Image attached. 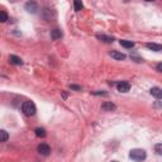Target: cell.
I'll return each instance as SVG.
<instances>
[{
    "instance_id": "cell-1",
    "label": "cell",
    "mask_w": 162,
    "mask_h": 162,
    "mask_svg": "<svg viewBox=\"0 0 162 162\" xmlns=\"http://www.w3.org/2000/svg\"><path fill=\"white\" fill-rule=\"evenodd\" d=\"M146 157H147V153L142 148H134L129 152V158L134 162H142L146 160Z\"/></svg>"
},
{
    "instance_id": "cell-2",
    "label": "cell",
    "mask_w": 162,
    "mask_h": 162,
    "mask_svg": "<svg viewBox=\"0 0 162 162\" xmlns=\"http://www.w3.org/2000/svg\"><path fill=\"white\" fill-rule=\"evenodd\" d=\"M22 111L24 113L25 115H34L37 111V108H36V104H34L33 101H25L23 103L22 105Z\"/></svg>"
},
{
    "instance_id": "cell-3",
    "label": "cell",
    "mask_w": 162,
    "mask_h": 162,
    "mask_svg": "<svg viewBox=\"0 0 162 162\" xmlns=\"http://www.w3.org/2000/svg\"><path fill=\"white\" fill-rule=\"evenodd\" d=\"M24 8H25V10H27L28 13H32V14L37 13V12L39 10V6H38V4H37L36 2H28V3H25Z\"/></svg>"
},
{
    "instance_id": "cell-4",
    "label": "cell",
    "mask_w": 162,
    "mask_h": 162,
    "mask_svg": "<svg viewBox=\"0 0 162 162\" xmlns=\"http://www.w3.org/2000/svg\"><path fill=\"white\" fill-rule=\"evenodd\" d=\"M37 151H38L39 154H42V156H48V154L51 153V147L47 143H41L37 147Z\"/></svg>"
},
{
    "instance_id": "cell-5",
    "label": "cell",
    "mask_w": 162,
    "mask_h": 162,
    "mask_svg": "<svg viewBox=\"0 0 162 162\" xmlns=\"http://www.w3.org/2000/svg\"><path fill=\"white\" fill-rule=\"evenodd\" d=\"M117 89H118V91H121V93H128L131 89V85H129V82H127V81H119L117 84Z\"/></svg>"
},
{
    "instance_id": "cell-6",
    "label": "cell",
    "mask_w": 162,
    "mask_h": 162,
    "mask_svg": "<svg viewBox=\"0 0 162 162\" xmlns=\"http://www.w3.org/2000/svg\"><path fill=\"white\" fill-rule=\"evenodd\" d=\"M115 109H117V107L111 101H105L101 104V110H104V111H111Z\"/></svg>"
},
{
    "instance_id": "cell-7",
    "label": "cell",
    "mask_w": 162,
    "mask_h": 162,
    "mask_svg": "<svg viewBox=\"0 0 162 162\" xmlns=\"http://www.w3.org/2000/svg\"><path fill=\"white\" fill-rule=\"evenodd\" d=\"M62 31L61 29H58V28H55V29H52L51 31V38L53 39V41H57V39H61L62 38Z\"/></svg>"
},
{
    "instance_id": "cell-8",
    "label": "cell",
    "mask_w": 162,
    "mask_h": 162,
    "mask_svg": "<svg viewBox=\"0 0 162 162\" xmlns=\"http://www.w3.org/2000/svg\"><path fill=\"white\" fill-rule=\"evenodd\" d=\"M110 56H111V58H114V60H117V61H123V60H125V57H127L124 53L118 52V51H111V52H110Z\"/></svg>"
},
{
    "instance_id": "cell-9",
    "label": "cell",
    "mask_w": 162,
    "mask_h": 162,
    "mask_svg": "<svg viewBox=\"0 0 162 162\" xmlns=\"http://www.w3.org/2000/svg\"><path fill=\"white\" fill-rule=\"evenodd\" d=\"M150 93H151V95L152 96H154V98H156V99H161V98H162V90L160 89V88H152L151 90H150Z\"/></svg>"
},
{
    "instance_id": "cell-10",
    "label": "cell",
    "mask_w": 162,
    "mask_h": 162,
    "mask_svg": "<svg viewBox=\"0 0 162 162\" xmlns=\"http://www.w3.org/2000/svg\"><path fill=\"white\" fill-rule=\"evenodd\" d=\"M96 38L100 39L101 42H104V43H111V42L114 41V38H113V37L105 36V34H96Z\"/></svg>"
},
{
    "instance_id": "cell-11",
    "label": "cell",
    "mask_w": 162,
    "mask_h": 162,
    "mask_svg": "<svg viewBox=\"0 0 162 162\" xmlns=\"http://www.w3.org/2000/svg\"><path fill=\"white\" fill-rule=\"evenodd\" d=\"M9 61H10V63H13V65H18V66L23 63L22 58H19L18 56H14V55H10L9 56Z\"/></svg>"
},
{
    "instance_id": "cell-12",
    "label": "cell",
    "mask_w": 162,
    "mask_h": 162,
    "mask_svg": "<svg viewBox=\"0 0 162 162\" xmlns=\"http://www.w3.org/2000/svg\"><path fill=\"white\" fill-rule=\"evenodd\" d=\"M119 43H121V46L124 47V48H133V47H134V43H133L132 41L122 39V41H119Z\"/></svg>"
},
{
    "instance_id": "cell-13",
    "label": "cell",
    "mask_w": 162,
    "mask_h": 162,
    "mask_svg": "<svg viewBox=\"0 0 162 162\" xmlns=\"http://www.w3.org/2000/svg\"><path fill=\"white\" fill-rule=\"evenodd\" d=\"M147 48H148V50L154 51V52H160L162 50V47L160 45H157V43H147Z\"/></svg>"
},
{
    "instance_id": "cell-14",
    "label": "cell",
    "mask_w": 162,
    "mask_h": 162,
    "mask_svg": "<svg viewBox=\"0 0 162 162\" xmlns=\"http://www.w3.org/2000/svg\"><path fill=\"white\" fill-rule=\"evenodd\" d=\"M8 138H9L8 132L4 129H0V142H5V141H8Z\"/></svg>"
},
{
    "instance_id": "cell-15",
    "label": "cell",
    "mask_w": 162,
    "mask_h": 162,
    "mask_svg": "<svg viewBox=\"0 0 162 162\" xmlns=\"http://www.w3.org/2000/svg\"><path fill=\"white\" fill-rule=\"evenodd\" d=\"M34 132H36V136H37V137H41V138H45V137L47 136V133H46V129H45V128H37Z\"/></svg>"
},
{
    "instance_id": "cell-16",
    "label": "cell",
    "mask_w": 162,
    "mask_h": 162,
    "mask_svg": "<svg viewBox=\"0 0 162 162\" xmlns=\"http://www.w3.org/2000/svg\"><path fill=\"white\" fill-rule=\"evenodd\" d=\"M6 20H8V13L0 10V23H5Z\"/></svg>"
},
{
    "instance_id": "cell-17",
    "label": "cell",
    "mask_w": 162,
    "mask_h": 162,
    "mask_svg": "<svg viewBox=\"0 0 162 162\" xmlns=\"http://www.w3.org/2000/svg\"><path fill=\"white\" fill-rule=\"evenodd\" d=\"M74 8H75V12H80L82 8H84V5H82V3L81 2H74Z\"/></svg>"
},
{
    "instance_id": "cell-18",
    "label": "cell",
    "mask_w": 162,
    "mask_h": 162,
    "mask_svg": "<svg viewBox=\"0 0 162 162\" xmlns=\"http://www.w3.org/2000/svg\"><path fill=\"white\" fill-rule=\"evenodd\" d=\"M154 150H156V153L157 154H161L162 153V144L161 143H157L156 146H154Z\"/></svg>"
},
{
    "instance_id": "cell-19",
    "label": "cell",
    "mask_w": 162,
    "mask_h": 162,
    "mask_svg": "<svg viewBox=\"0 0 162 162\" xmlns=\"http://www.w3.org/2000/svg\"><path fill=\"white\" fill-rule=\"evenodd\" d=\"M72 90H81V86H77V85H70Z\"/></svg>"
},
{
    "instance_id": "cell-20",
    "label": "cell",
    "mask_w": 162,
    "mask_h": 162,
    "mask_svg": "<svg viewBox=\"0 0 162 162\" xmlns=\"http://www.w3.org/2000/svg\"><path fill=\"white\" fill-rule=\"evenodd\" d=\"M161 70H162V65H161V63H158V65H157V71L161 72Z\"/></svg>"
},
{
    "instance_id": "cell-21",
    "label": "cell",
    "mask_w": 162,
    "mask_h": 162,
    "mask_svg": "<svg viewBox=\"0 0 162 162\" xmlns=\"http://www.w3.org/2000/svg\"><path fill=\"white\" fill-rule=\"evenodd\" d=\"M111 162H118V161H111Z\"/></svg>"
}]
</instances>
